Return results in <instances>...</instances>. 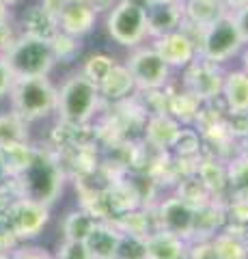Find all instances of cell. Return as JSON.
Wrapping results in <instances>:
<instances>
[{"mask_svg":"<svg viewBox=\"0 0 248 259\" xmlns=\"http://www.w3.org/2000/svg\"><path fill=\"white\" fill-rule=\"evenodd\" d=\"M119 238H121V231H119L113 223L97 221L93 229L89 231V236L84 238L82 244L89 250L91 259H115Z\"/></svg>","mask_w":248,"mask_h":259,"instance_id":"16","label":"cell"},{"mask_svg":"<svg viewBox=\"0 0 248 259\" xmlns=\"http://www.w3.org/2000/svg\"><path fill=\"white\" fill-rule=\"evenodd\" d=\"M3 5H7V7H15L18 3H22V0H0Z\"/></svg>","mask_w":248,"mask_h":259,"instance_id":"44","label":"cell"},{"mask_svg":"<svg viewBox=\"0 0 248 259\" xmlns=\"http://www.w3.org/2000/svg\"><path fill=\"white\" fill-rule=\"evenodd\" d=\"M123 65L130 71L136 89L140 91H158V89H164L171 80V67L160 59V54L151 46L132 48Z\"/></svg>","mask_w":248,"mask_h":259,"instance_id":"8","label":"cell"},{"mask_svg":"<svg viewBox=\"0 0 248 259\" xmlns=\"http://www.w3.org/2000/svg\"><path fill=\"white\" fill-rule=\"evenodd\" d=\"M177 0H149V5H173Z\"/></svg>","mask_w":248,"mask_h":259,"instance_id":"43","label":"cell"},{"mask_svg":"<svg viewBox=\"0 0 248 259\" xmlns=\"http://www.w3.org/2000/svg\"><path fill=\"white\" fill-rule=\"evenodd\" d=\"M13 259H54V255L47 248L33 244V242H22L11 250Z\"/></svg>","mask_w":248,"mask_h":259,"instance_id":"31","label":"cell"},{"mask_svg":"<svg viewBox=\"0 0 248 259\" xmlns=\"http://www.w3.org/2000/svg\"><path fill=\"white\" fill-rule=\"evenodd\" d=\"M30 143V123H26L13 110L0 112V147Z\"/></svg>","mask_w":248,"mask_h":259,"instance_id":"23","label":"cell"},{"mask_svg":"<svg viewBox=\"0 0 248 259\" xmlns=\"http://www.w3.org/2000/svg\"><path fill=\"white\" fill-rule=\"evenodd\" d=\"M220 97L225 102L227 115L231 117L248 115V74L242 67L225 71Z\"/></svg>","mask_w":248,"mask_h":259,"instance_id":"13","label":"cell"},{"mask_svg":"<svg viewBox=\"0 0 248 259\" xmlns=\"http://www.w3.org/2000/svg\"><path fill=\"white\" fill-rule=\"evenodd\" d=\"M50 223V207L37 201L11 197L7 205V225H9L15 240L20 242H35L43 233Z\"/></svg>","mask_w":248,"mask_h":259,"instance_id":"7","label":"cell"},{"mask_svg":"<svg viewBox=\"0 0 248 259\" xmlns=\"http://www.w3.org/2000/svg\"><path fill=\"white\" fill-rule=\"evenodd\" d=\"M15 78H35V76H50L54 69V56L50 50V41L35 37L20 35L15 44L3 54Z\"/></svg>","mask_w":248,"mask_h":259,"instance_id":"5","label":"cell"},{"mask_svg":"<svg viewBox=\"0 0 248 259\" xmlns=\"http://www.w3.org/2000/svg\"><path fill=\"white\" fill-rule=\"evenodd\" d=\"M95 24H97V13H95L86 3L67 5L65 9L59 13L61 32H67V35L78 37V39L89 35V32L95 28Z\"/></svg>","mask_w":248,"mask_h":259,"instance_id":"17","label":"cell"},{"mask_svg":"<svg viewBox=\"0 0 248 259\" xmlns=\"http://www.w3.org/2000/svg\"><path fill=\"white\" fill-rule=\"evenodd\" d=\"M18 28H20L22 35L43 39V41H52V39L61 32L59 18L47 9H43L41 5H30L28 9H24L20 15Z\"/></svg>","mask_w":248,"mask_h":259,"instance_id":"12","label":"cell"},{"mask_svg":"<svg viewBox=\"0 0 248 259\" xmlns=\"http://www.w3.org/2000/svg\"><path fill=\"white\" fill-rule=\"evenodd\" d=\"M97 89H100V97H102V100L121 102V100H125V97L134 91L136 84H134V80H132V76H130V71H127L125 65L117 63L113 67V71L106 76V80H104Z\"/></svg>","mask_w":248,"mask_h":259,"instance_id":"21","label":"cell"},{"mask_svg":"<svg viewBox=\"0 0 248 259\" xmlns=\"http://www.w3.org/2000/svg\"><path fill=\"white\" fill-rule=\"evenodd\" d=\"M11 184H13V175L9 171V166H7V162L3 158V151H0V192H11Z\"/></svg>","mask_w":248,"mask_h":259,"instance_id":"36","label":"cell"},{"mask_svg":"<svg viewBox=\"0 0 248 259\" xmlns=\"http://www.w3.org/2000/svg\"><path fill=\"white\" fill-rule=\"evenodd\" d=\"M239 54H242V69L248 74V44L242 48V52H239Z\"/></svg>","mask_w":248,"mask_h":259,"instance_id":"40","label":"cell"},{"mask_svg":"<svg viewBox=\"0 0 248 259\" xmlns=\"http://www.w3.org/2000/svg\"><path fill=\"white\" fill-rule=\"evenodd\" d=\"M13 80H15V76L11 74L9 65H7V61L3 59V54H0V100L9 95Z\"/></svg>","mask_w":248,"mask_h":259,"instance_id":"33","label":"cell"},{"mask_svg":"<svg viewBox=\"0 0 248 259\" xmlns=\"http://www.w3.org/2000/svg\"><path fill=\"white\" fill-rule=\"evenodd\" d=\"M115 65H117V61L110 54L95 52L91 56H86V61L82 63V69H80V74L89 78L95 87H100L104 80H106V76L113 71Z\"/></svg>","mask_w":248,"mask_h":259,"instance_id":"27","label":"cell"},{"mask_svg":"<svg viewBox=\"0 0 248 259\" xmlns=\"http://www.w3.org/2000/svg\"><path fill=\"white\" fill-rule=\"evenodd\" d=\"M188 242L164 229H154L145 236V259H186Z\"/></svg>","mask_w":248,"mask_h":259,"instance_id":"15","label":"cell"},{"mask_svg":"<svg viewBox=\"0 0 248 259\" xmlns=\"http://www.w3.org/2000/svg\"><path fill=\"white\" fill-rule=\"evenodd\" d=\"M179 158H194L199 149H201V136L199 130H190V127H181L179 136L175 139L173 147H171Z\"/></svg>","mask_w":248,"mask_h":259,"instance_id":"29","label":"cell"},{"mask_svg":"<svg viewBox=\"0 0 248 259\" xmlns=\"http://www.w3.org/2000/svg\"><path fill=\"white\" fill-rule=\"evenodd\" d=\"M246 41L242 39L237 24L231 11H227L222 18L212 22L207 28H203L196 37V50L199 56L216 65H225L233 56L242 52Z\"/></svg>","mask_w":248,"mask_h":259,"instance_id":"4","label":"cell"},{"mask_svg":"<svg viewBox=\"0 0 248 259\" xmlns=\"http://www.w3.org/2000/svg\"><path fill=\"white\" fill-rule=\"evenodd\" d=\"M54 259H91V255L82 242L63 240L57 248V253H54Z\"/></svg>","mask_w":248,"mask_h":259,"instance_id":"32","label":"cell"},{"mask_svg":"<svg viewBox=\"0 0 248 259\" xmlns=\"http://www.w3.org/2000/svg\"><path fill=\"white\" fill-rule=\"evenodd\" d=\"M239 158H246L248 160V134L244 136V141H242V156Z\"/></svg>","mask_w":248,"mask_h":259,"instance_id":"42","label":"cell"},{"mask_svg":"<svg viewBox=\"0 0 248 259\" xmlns=\"http://www.w3.org/2000/svg\"><path fill=\"white\" fill-rule=\"evenodd\" d=\"M186 259H216L212 248H210V242H192L188 244V255Z\"/></svg>","mask_w":248,"mask_h":259,"instance_id":"34","label":"cell"},{"mask_svg":"<svg viewBox=\"0 0 248 259\" xmlns=\"http://www.w3.org/2000/svg\"><path fill=\"white\" fill-rule=\"evenodd\" d=\"M7 18H11V9H9L7 5L0 3V22H5Z\"/></svg>","mask_w":248,"mask_h":259,"instance_id":"41","label":"cell"},{"mask_svg":"<svg viewBox=\"0 0 248 259\" xmlns=\"http://www.w3.org/2000/svg\"><path fill=\"white\" fill-rule=\"evenodd\" d=\"M67 175L50 147H35L28 164L13 175V197H24L52 207L65 188Z\"/></svg>","mask_w":248,"mask_h":259,"instance_id":"1","label":"cell"},{"mask_svg":"<svg viewBox=\"0 0 248 259\" xmlns=\"http://www.w3.org/2000/svg\"><path fill=\"white\" fill-rule=\"evenodd\" d=\"M97 218H95L91 212H86L84 207H74L63 216L61 221V233L63 240L69 242H84V238L89 236V231L95 227Z\"/></svg>","mask_w":248,"mask_h":259,"instance_id":"22","label":"cell"},{"mask_svg":"<svg viewBox=\"0 0 248 259\" xmlns=\"http://www.w3.org/2000/svg\"><path fill=\"white\" fill-rule=\"evenodd\" d=\"M106 32L117 46L121 48H138L147 35V7L119 0L106 13Z\"/></svg>","mask_w":248,"mask_h":259,"instance_id":"6","label":"cell"},{"mask_svg":"<svg viewBox=\"0 0 248 259\" xmlns=\"http://www.w3.org/2000/svg\"><path fill=\"white\" fill-rule=\"evenodd\" d=\"M57 84L47 76L15 78L9 91L11 110L20 115L26 123L47 119L57 112Z\"/></svg>","mask_w":248,"mask_h":259,"instance_id":"2","label":"cell"},{"mask_svg":"<svg viewBox=\"0 0 248 259\" xmlns=\"http://www.w3.org/2000/svg\"><path fill=\"white\" fill-rule=\"evenodd\" d=\"M0 259H13L11 253H0Z\"/></svg>","mask_w":248,"mask_h":259,"instance_id":"46","label":"cell"},{"mask_svg":"<svg viewBox=\"0 0 248 259\" xmlns=\"http://www.w3.org/2000/svg\"><path fill=\"white\" fill-rule=\"evenodd\" d=\"M115 259H145V238L121 233Z\"/></svg>","mask_w":248,"mask_h":259,"instance_id":"30","label":"cell"},{"mask_svg":"<svg viewBox=\"0 0 248 259\" xmlns=\"http://www.w3.org/2000/svg\"><path fill=\"white\" fill-rule=\"evenodd\" d=\"M207 242L216 259H248V236L239 233L231 225H225Z\"/></svg>","mask_w":248,"mask_h":259,"instance_id":"18","label":"cell"},{"mask_svg":"<svg viewBox=\"0 0 248 259\" xmlns=\"http://www.w3.org/2000/svg\"><path fill=\"white\" fill-rule=\"evenodd\" d=\"M50 50L54 56V63L61 65H71L78 61L80 52H82V41L78 37H71L67 32H59L50 41Z\"/></svg>","mask_w":248,"mask_h":259,"instance_id":"26","label":"cell"},{"mask_svg":"<svg viewBox=\"0 0 248 259\" xmlns=\"http://www.w3.org/2000/svg\"><path fill=\"white\" fill-rule=\"evenodd\" d=\"M177 194H179L183 201H188L190 205H194V207L203 205V203H207V201L212 199V194L207 192V188H205L201 182H199L196 175H194V177H188V180H183V182L179 184Z\"/></svg>","mask_w":248,"mask_h":259,"instance_id":"28","label":"cell"},{"mask_svg":"<svg viewBox=\"0 0 248 259\" xmlns=\"http://www.w3.org/2000/svg\"><path fill=\"white\" fill-rule=\"evenodd\" d=\"M39 5L43 7V9H47L50 13H54L59 18V13L67 7V0H39Z\"/></svg>","mask_w":248,"mask_h":259,"instance_id":"38","label":"cell"},{"mask_svg":"<svg viewBox=\"0 0 248 259\" xmlns=\"http://www.w3.org/2000/svg\"><path fill=\"white\" fill-rule=\"evenodd\" d=\"M225 13L227 7L222 5V0H183V26H194L199 32Z\"/></svg>","mask_w":248,"mask_h":259,"instance_id":"20","label":"cell"},{"mask_svg":"<svg viewBox=\"0 0 248 259\" xmlns=\"http://www.w3.org/2000/svg\"><path fill=\"white\" fill-rule=\"evenodd\" d=\"M181 123L177 119H173L169 112H156L151 115L147 121V130H145V139L151 147H156L160 151L171 149L175 139L181 132Z\"/></svg>","mask_w":248,"mask_h":259,"instance_id":"19","label":"cell"},{"mask_svg":"<svg viewBox=\"0 0 248 259\" xmlns=\"http://www.w3.org/2000/svg\"><path fill=\"white\" fill-rule=\"evenodd\" d=\"M57 112L59 121L69 125H86L100 108V89L80 71L67 76L63 84L57 87Z\"/></svg>","mask_w":248,"mask_h":259,"instance_id":"3","label":"cell"},{"mask_svg":"<svg viewBox=\"0 0 248 259\" xmlns=\"http://www.w3.org/2000/svg\"><path fill=\"white\" fill-rule=\"evenodd\" d=\"M117 3H119V0H89L86 5H89L91 9L100 15V13H108Z\"/></svg>","mask_w":248,"mask_h":259,"instance_id":"37","label":"cell"},{"mask_svg":"<svg viewBox=\"0 0 248 259\" xmlns=\"http://www.w3.org/2000/svg\"><path fill=\"white\" fill-rule=\"evenodd\" d=\"M183 26V0L173 5H149L147 7V35L162 37L166 32Z\"/></svg>","mask_w":248,"mask_h":259,"instance_id":"14","label":"cell"},{"mask_svg":"<svg viewBox=\"0 0 248 259\" xmlns=\"http://www.w3.org/2000/svg\"><path fill=\"white\" fill-rule=\"evenodd\" d=\"M151 48L160 54V59L169 65L171 69L188 67V65L199 56L194 37L188 35L183 28L166 32V35H162V37H156Z\"/></svg>","mask_w":248,"mask_h":259,"instance_id":"11","label":"cell"},{"mask_svg":"<svg viewBox=\"0 0 248 259\" xmlns=\"http://www.w3.org/2000/svg\"><path fill=\"white\" fill-rule=\"evenodd\" d=\"M194 216H196L194 205L183 201L179 194H171V197L160 201L156 207V227L169 233H175V236H179L190 244L192 231H194Z\"/></svg>","mask_w":248,"mask_h":259,"instance_id":"10","label":"cell"},{"mask_svg":"<svg viewBox=\"0 0 248 259\" xmlns=\"http://www.w3.org/2000/svg\"><path fill=\"white\" fill-rule=\"evenodd\" d=\"M203 104L196 100L194 95H190L188 91H181V93H175L169 97V104H166V110L173 119H177L179 123H190L194 121L199 110H201Z\"/></svg>","mask_w":248,"mask_h":259,"instance_id":"25","label":"cell"},{"mask_svg":"<svg viewBox=\"0 0 248 259\" xmlns=\"http://www.w3.org/2000/svg\"><path fill=\"white\" fill-rule=\"evenodd\" d=\"M225 71L222 65L210 63L196 56L188 67H183V91L194 95L201 104H210L220 97Z\"/></svg>","mask_w":248,"mask_h":259,"instance_id":"9","label":"cell"},{"mask_svg":"<svg viewBox=\"0 0 248 259\" xmlns=\"http://www.w3.org/2000/svg\"><path fill=\"white\" fill-rule=\"evenodd\" d=\"M80 3H89V0H67V5H80Z\"/></svg>","mask_w":248,"mask_h":259,"instance_id":"45","label":"cell"},{"mask_svg":"<svg viewBox=\"0 0 248 259\" xmlns=\"http://www.w3.org/2000/svg\"><path fill=\"white\" fill-rule=\"evenodd\" d=\"M196 177L201 182L210 194H222L229 186V177H227V164H222L220 160H203L196 166Z\"/></svg>","mask_w":248,"mask_h":259,"instance_id":"24","label":"cell"},{"mask_svg":"<svg viewBox=\"0 0 248 259\" xmlns=\"http://www.w3.org/2000/svg\"><path fill=\"white\" fill-rule=\"evenodd\" d=\"M231 15H233L237 28H239V32H242V39L248 44V3L242 5V7H239V9H235V11H231Z\"/></svg>","mask_w":248,"mask_h":259,"instance_id":"35","label":"cell"},{"mask_svg":"<svg viewBox=\"0 0 248 259\" xmlns=\"http://www.w3.org/2000/svg\"><path fill=\"white\" fill-rule=\"evenodd\" d=\"M248 0H222V5L227 7V11H235V9H239L242 5H246Z\"/></svg>","mask_w":248,"mask_h":259,"instance_id":"39","label":"cell"}]
</instances>
